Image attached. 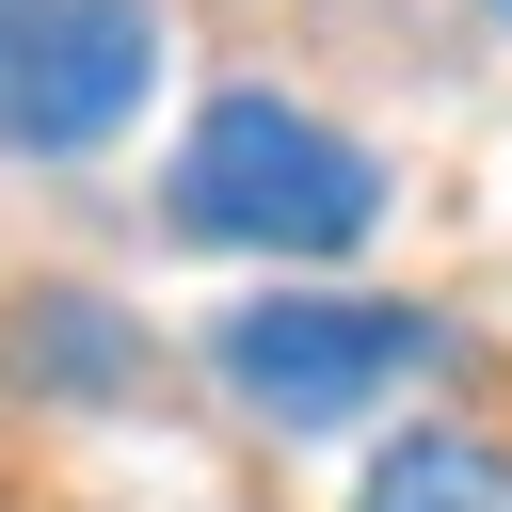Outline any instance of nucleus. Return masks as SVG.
Listing matches in <instances>:
<instances>
[{
	"label": "nucleus",
	"mask_w": 512,
	"mask_h": 512,
	"mask_svg": "<svg viewBox=\"0 0 512 512\" xmlns=\"http://www.w3.org/2000/svg\"><path fill=\"white\" fill-rule=\"evenodd\" d=\"M208 368L272 416V432H336L368 416L400 368H432V320L416 304H368V288H256L208 320Z\"/></svg>",
	"instance_id": "nucleus-2"
},
{
	"label": "nucleus",
	"mask_w": 512,
	"mask_h": 512,
	"mask_svg": "<svg viewBox=\"0 0 512 512\" xmlns=\"http://www.w3.org/2000/svg\"><path fill=\"white\" fill-rule=\"evenodd\" d=\"M496 16H512V0H496Z\"/></svg>",
	"instance_id": "nucleus-5"
},
{
	"label": "nucleus",
	"mask_w": 512,
	"mask_h": 512,
	"mask_svg": "<svg viewBox=\"0 0 512 512\" xmlns=\"http://www.w3.org/2000/svg\"><path fill=\"white\" fill-rule=\"evenodd\" d=\"M160 96V16L144 0H0V144L80 160Z\"/></svg>",
	"instance_id": "nucleus-3"
},
{
	"label": "nucleus",
	"mask_w": 512,
	"mask_h": 512,
	"mask_svg": "<svg viewBox=\"0 0 512 512\" xmlns=\"http://www.w3.org/2000/svg\"><path fill=\"white\" fill-rule=\"evenodd\" d=\"M352 512H512V448H480V432H400Z\"/></svg>",
	"instance_id": "nucleus-4"
},
{
	"label": "nucleus",
	"mask_w": 512,
	"mask_h": 512,
	"mask_svg": "<svg viewBox=\"0 0 512 512\" xmlns=\"http://www.w3.org/2000/svg\"><path fill=\"white\" fill-rule=\"evenodd\" d=\"M160 208H176V240H208V256H352V240L384 224V176H368V144L320 128L304 96H208V128H192L176 176H160Z\"/></svg>",
	"instance_id": "nucleus-1"
}]
</instances>
